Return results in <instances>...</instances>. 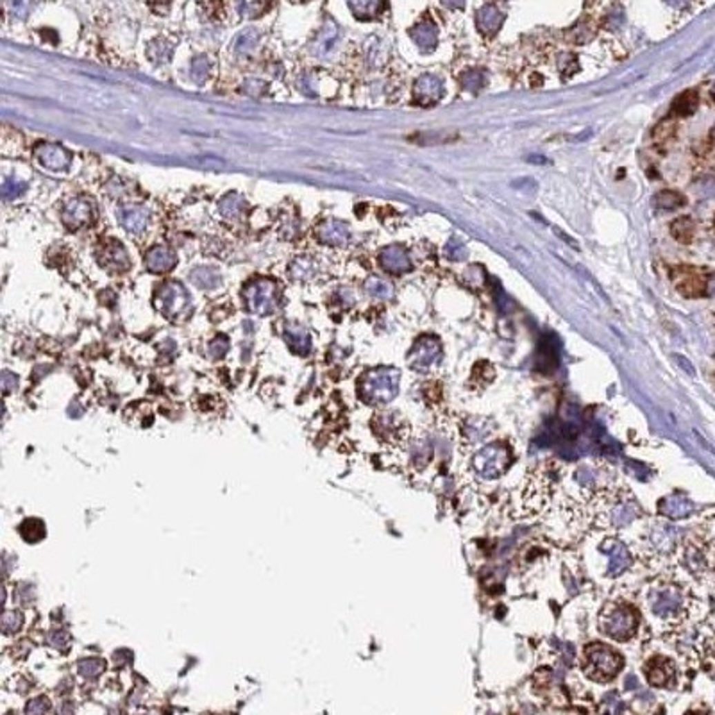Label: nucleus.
I'll list each match as a JSON object with an SVG mask.
<instances>
[{"mask_svg": "<svg viewBox=\"0 0 715 715\" xmlns=\"http://www.w3.org/2000/svg\"><path fill=\"white\" fill-rule=\"evenodd\" d=\"M257 41H259V35H257V31H254V29H247V31L242 32L238 38H236V43H235V52L236 54H251L254 50V47L257 45Z\"/></svg>", "mask_w": 715, "mask_h": 715, "instance_id": "nucleus-30", "label": "nucleus"}, {"mask_svg": "<svg viewBox=\"0 0 715 715\" xmlns=\"http://www.w3.org/2000/svg\"><path fill=\"white\" fill-rule=\"evenodd\" d=\"M672 277H674V286L678 288V292L683 293L685 297H698L707 292L708 280L694 268H676L672 272Z\"/></svg>", "mask_w": 715, "mask_h": 715, "instance_id": "nucleus-12", "label": "nucleus"}, {"mask_svg": "<svg viewBox=\"0 0 715 715\" xmlns=\"http://www.w3.org/2000/svg\"><path fill=\"white\" fill-rule=\"evenodd\" d=\"M23 617L18 611H6L4 617H2V629H4L6 635L9 633H17L18 629L22 628Z\"/></svg>", "mask_w": 715, "mask_h": 715, "instance_id": "nucleus-36", "label": "nucleus"}, {"mask_svg": "<svg viewBox=\"0 0 715 715\" xmlns=\"http://www.w3.org/2000/svg\"><path fill=\"white\" fill-rule=\"evenodd\" d=\"M672 235L680 242H690L694 235V224L689 217H681L672 222Z\"/></svg>", "mask_w": 715, "mask_h": 715, "instance_id": "nucleus-32", "label": "nucleus"}, {"mask_svg": "<svg viewBox=\"0 0 715 715\" xmlns=\"http://www.w3.org/2000/svg\"><path fill=\"white\" fill-rule=\"evenodd\" d=\"M707 292L712 293V295H715V275H712L710 280H708L707 283Z\"/></svg>", "mask_w": 715, "mask_h": 715, "instance_id": "nucleus-50", "label": "nucleus"}, {"mask_svg": "<svg viewBox=\"0 0 715 715\" xmlns=\"http://www.w3.org/2000/svg\"><path fill=\"white\" fill-rule=\"evenodd\" d=\"M683 202H685V199L680 195V193L662 192L658 195V206H660V208H662V210H665V211L676 210V208H680V206L683 204Z\"/></svg>", "mask_w": 715, "mask_h": 715, "instance_id": "nucleus-35", "label": "nucleus"}, {"mask_svg": "<svg viewBox=\"0 0 715 715\" xmlns=\"http://www.w3.org/2000/svg\"><path fill=\"white\" fill-rule=\"evenodd\" d=\"M36 157L38 161L50 172L66 170L72 163L70 153L56 144H39L36 147Z\"/></svg>", "mask_w": 715, "mask_h": 715, "instance_id": "nucleus-10", "label": "nucleus"}, {"mask_svg": "<svg viewBox=\"0 0 715 715\" xmlns=\"http://www.w3.org/2000/svg\"><path fill=\"white\" fill-rule=\"evenodd\" d=\"M68 642H70V635L65 629H56V631L48 635V644L52 645V647H57V649H65Z\"/></svg>", "mask_w": 715, "mask_h": 715, "instance_id": "nucleus-41", "label": "nucleus"}, {"mask_svg": "<svg viewBox=\"0 0 715 715\" xmlns=\"http://www.w3.org/2000/svg\"><path fill=\"white\" fill-rule=\"evenodd\" d=\"M211 72V63L206 56L195 57L192 63V79L195 83H204Z\"/></svg>", "mask_w": 715, "mask_h": 715, "instance_id": "nucleus-34", "label": "nucleus"}, {"mask_svg": "<svg viewBox=\"0 0 715 715\" xmlns=\"http://www.w3.org/2000/svg\"><path fill=\"white\" fill-rule=\"evenodd\" d=\"M436 26L433 22H420L411 29V38L422 50H429L436 45Z\"/></svg>", "mask_w": 715, "mask_h": 715, "instance_id": "nucleus-22", "label": "nucleus"}, {"mask_svg": "<svg viewBox=\"0 0 715 715\" xmlns=\"http://www.w3.org/2000/svg\"><path fill=\"white\" fill-rule=\"evenodd\" d=\"M11 11L17 18H23L29 13V0H13Z\"/></svg>", "mask_w": 715, "mask_h": 715, "instance_id": "nucleus-44", "label": "nucleus"}, {"mask_svg": "<svg viewBox=\"0 0 715 715\" xmlns=\"http://www.w3.org/2000/svg\"><path fill=\"white\" fill-rule=\"evenodd\" d=\"M644 672L647 683L656 689H667L676 681V665L665 656H653L647 660Z\"/></svg>", "mask_w": 715, "mask_h": 715, "instance_id": "nucleus-8", "label": "nucleus"}, {"mask_svg": "<svg viewBox=\"0 0 715 715\" xmlns=\"http://www.w3.org/2000/svg\"><path fill=\"white\" fill-rule=\"evenodd\" d=\"M68 413H70L72 417H81V415H83V408L74 401L70 404V408H68Z\"/></svg>", "mask_w": 715, "mask_h": 715, "instance_id": "nucleus-48", "label": "nucleus"}, {"mask_svg": "<svg viewBox=\"0 0 715 715\" xmlns=\"http://www.w3.org/2000/svg\"><path fill=\"white\" fill-rule=\"evenodd\" d=\"M445 254H447V257H451V259H465L467 249L458 238H451L449 244L445 245Z\"/></svg>", "mask_w": 715, "mask_h": 715, "instance_id": "nucleus-39", "label": "nucleus"}, {"mask_svg": "<svg viewBox=\"0 0 715 715\" xmlns=\"http://www.w3.org/2000/svg\"><path fill=\"white\" fill-rule=\"evenodd\" d=\"M698 108V93L696 92H685L683 95H680L672 104V111L674 115H680V117H685V115L694 113V109Z\"/></svg>", "mask_w": 715, "mask_h": 715, "instance_id": "nucleus-27", "label": "nucleus"}, {"mask_svg": "<svg viewBox=\"0 0 715 715\" xmlns=\"http://www.w3.org/2000/svg\"><path fill=\"white\" fill-rule=\"evenodd\" d=\"M399 380L401 375L395 369H375L366 372L360 383V395L366 402H390L399 392Z\"/></svg>", "mask_w": 715, "mask_h": 715, "instance_id": "nucleus-3", "label": "nucleus"}, {"mask_svg": "<svg viewBox=\"0 0 715 715\" xmlns=\"http://www.w3.org/2000/svg\"><path fill=\"white\" fill-rule=\"evenodd\" d=\"M0 384H2V392L4 393L13 392V390H17V386H18V378L13 374V372L4 371L2 372V380H0Z\"/></svg>", "mask_w": 715, "mask_h": 715, "instance_id": "nucleus-42", "label": "nucleus"}, {"mask_svg": "<svg viewBox=\"0 0 715 715\" xmlns=\"http://www.w3.org/2000/svg\"><path fill=\"white\" fill-rule=\"evenodd\" d=\"M380 263L384 271L390 272V274H404V272L411 268L408 253L402 249L401 245H390V247L381 251Z\"/></svg>", "mask_w": 715, "mask_h": 715, "instance_id": "nucleus-15", "label": "nucleus"}, {"mask_svg": "<svg viewBox=\"0 0 715 715\" xmlns=\"http://www.w3.org/2000/svg\"><path fill=\"white\" fill-rule=\"evenodd\" d=\"M106 669L104 660L101 658H86L79 663V672L81 676L86 678V680H93V678L101 676Z\"/></svg>", "mask_w": 715, "mask_h": 715, "instance_id": "nucleus-31", "label": "nucleus"}, {"mask_svg": "<svg viewBox=\"0 0 715 715\" xmlns=\"http://www.w3.org/2000/svg\"><path fill=\"white\" fill-rule=\"evenodd\" d=\"M351 11L360 20H371L383 8V0H347Z\"/></svg>", "mask_w": 715, "mask_h": 715, "instance_id": "nucleus-24", "label": "nucleus"}, {"mask_svg": "<svg viewBox=\"0 0 715 715\" xmlns=\"http://www.w3.org/2000/svg\"><path fill=\"white\" fill-rule=\"evenodd\" d=\"M338 36H340V31H338V27L335 26V22H326V26H324L322 31L317 35V38H315L313 41V54L317 57H326L327 54L333 52V48H335L336 41H338Z\"/></svg>", "mask_w": 715, "mask_h": 715, "instance_id": "nucleus-20", "label": "nucleus"}, {"mask_svg": "<svg viewBox=\"0 0 715 715\" xmlns=\"http://www.w3.org/2000/svg\"><path fill=\"white\" fill-rule=\"evenodd\" d=\"M284 340H286L288 347H290V349H292L295 354L306 356V354L311 351L310 333L306 331L304 327H301V326L284 327Z\"/></svg>", "mask_w": 715, "mask_h": 715, "instance_id": "nucleus-21", "label": "nucleus"}, {"mask_svg": "<svg viewBox=\"0 0 715 715\" xmlns=\"http://www.w3.org/2000/svg\"><path fill=\"white\" fill-rule=\"evenodd\" d=\"M714 93H715V84H714Z\"/></svg>", "mask_w": 715, "mask_h": 715, "instance_id": "nucleus-51", "label": "nucleus"}, {"mask_svg": "<svg viewBox=\"0 0 715 715\" xmlns=\"http://www.w3.org/2000/svg\"><path fill=\"white\" fill-rule=\"evenodd\" d=\"M245 308L254 315L266 317L274 313L280 306L277 284L271 280H254L245 284L242 290Z\"/></svg>", "mask_w": 715, "mask_h": 715, "instance_id": "nucleus-6", "label": "nucleus"}, {"mask_svg": "<svg viewBox=\"0 0 715 715\" xmlns=\"http://www.w3.org/2000/svg\"><path fill=\"white\" fill-rule=\"evenodd\" d=\"M365 290L369 295L378 297V299H390L393 295V286L389 281L380 280V277H371L365 283Z\"/></svg>", "mask_w": 715, "mask_h": 715, "instance_id": "nucleus-28", "label": "nucleus"}, {"mask_svg": "<svg viewBox=\"0 0 715 715\" xmlns=\"http://www.w3.org/2000/svg\"><path fill=\"white\" fill-rule=\"evenodd\" d=\"M442 347L433 336H422L410 353V365L415 371H428L440 362Z\"/></svg>", "mask_w": 715, "mask_h": 715, "instance_id": "nucleus-9", "label": "nucleus"}, {"mask_svg": "<svg viewBox=\"0 0 715 715\" xmlns=\"http://www.w3.org/2000/svg\"><path fill=\"white\" fill-rule=\"evenodd\" d=\"M511 463L510 449L502 444H493L481 449L474 456V467L483 478H498Z\"/></svg>", "mask_w": 715, "mask_h": 715, "instance_id": "nucleus-7", "label": "nucleus"}, {"mask_svg": "<svg viewBox=\"0 0 715 715\" xmlns=\"http://www.w3.org/2000/svg\"><path fill=\"white\" fill-rule=\"evenodd\" d=\"M26 188L27 184L22 183V181H18V179H6L4 184H2V195H4L6 199H13V197L22 195V193L26 192Z\"/></svg>", "mask_w": 715, "mask_h": 715, "instance_id": "nucleus-38", "label": "nucleus"}, {"mask_svg": "<svg viewBox=\"0 0 715 715\" xmlns=\"http://www.w3.org/2000/svg\"><path fill=\"white\" fill-rule=\"evenodd\" d=\"M502 22H505V14H502L496 6H483V8L478 9V13H476L478 29L487 36L496 35V32L501 29Z\"/></svg>", "mask_w": 715, "mask_h": 715, "instance_id": "nucleus-19", "label": "nucleus"}, {"mask_svg": "<svg viewBox=\"0 0 715 715\" xmlns=\"http://www.w3.org/2000/svg\"><path fill=\"white\" fill-rule=\"evenodd\" d=\"M599 628L614 640L628 642L638 628L637 610L626 601L608 603L599 615Z\"/></svg>", "mask_w": 715, "mask_h": 715, "instance_id": "nucleus-1", "label": "nucleus"}, {"mask_svg": "<svg viewBox=\"0 0 715 715\" xmlns=\"http://www.w3.org/2000/svg\"><path fill=\"white\" fill-rule=\"evenodd\" d=\"M669 6H672V8H676V9H683L687 8V6L690 4V0H665Z\"/></svg>", "mask_w": 715, "mask_h": 715, "instance_id": "nucleus-47", "label": "nucleus"}, {"mask_svg": "<svg viewBox=\"0 0 715 715\" xmlns=\"http://www.w3.org/2000/svg\"><path fill=\"white\" fill-rule=\"evenodd\" d=\"M271 6V0H236L238 14L244 18H257Z\"/></svg>", "mask_w": 715, "mask_h": 715, "instance_id": "nucleus-25", "label": "nucleus"}, {"mask_svg": "<svg viewBox=\"0 0 715 715\" xmlns=\"http://www.w3.org/2000/svg\"><path fill=\"white\" fill-rule=\"evenodd\" d=\"M190 280H192L195 286L211 290V288L218 286V283H220V272L215 266H199V268H195L190 274Z\"/></svg>", "mask_w": 715, "mask_h": 715, "instance_id": "nucleus-23", "label": "nucleus"}, {"mask_svg": "<svg viewBox=\"0 0 715 715\" xmlns=\"http://www.w3.org/2000/svg\"><path fill=\"white\" fill-rule=\"evenodd\" d=\"M469 75H471V79L467 81V79H463V86L467 88V90H478V88L483 84V81L480 79V72H469Z\"/></svg>", "mask_w": 715, "mask_h": 715, "instance_id": "nucleus-45", "label": "nucleus"}, {"mask_svg": "<svg viewBox=\"0 0 715 715\" xmlns=\"http://www.w3.org/2000/svg\"><path fill=\"white\" fill-rule=\"evenodd\" d=\"M442 2H444V4L447 6V8H453V9L462 8V6L465 4V0H442Z\"/></svg>", "mask_w": 715, "mask_h": 715, "instance_id": "nucleus-49", "label": "nucleus"}, {"mask_svg": "<svg viewBox=\"0 0 715 715\" xmlns=\"http://www.w3.org/2000/svg\"><path fill=\"white\" fill-rule=\"evenodd\" d=\"M92 204L86 199H72V201L66 202L61 213L63 224L72 231H77L81 227L88 226L92 222Z\"/></svg>", "mask_w": 715, "mask_h": 715, "instance_id": "nucleus-11", "label": "nucleus"}, {"mask_svg": "<svg viewBox=\"0 0 715 715\" xmlns=\"http://www.w3.org/2000/svg\"><path fill=\"white\" fill-rule=\"evenodd\" d=\"M154 304L170 320H183L192 313V299L186 288L177 281H165L157 288Z\"/></svg>", "mask_w": 715, "mask_h": 715, "instance_id": "nucleus-4", "label": "nucleus"}, {"mask_svg": "<svg viewBox=\"0 0 715 715\" xmlns=\"http://www.w3.org/2000/svg\"><path fill=\"white\" fill-rule=\"evenodd\" d=\"M175 254L174 251L165 247V245H157V247H153L148 251L147 256H145V265L150 272H156V274H163V272H168L170 268H174L175 265Z\"/></svg>", "mask_w": 715, "mask_h": 715, "instance_id": "nucleus-18", "label": "nucleus"}, {"mask_svg": "<svg viewBox=\"0 0 715 715\" xmlns=\"http://www.w3.org/2000/svg\"><path fill=\"white\" fill-rule=\"evenodd\" d=\"M311 272H313V265H311L308 259H297L292 265V268H290V274H292L293 280L297 281L308 280L311 275Z\"/></svg>", "mask_w": 715, "mask_h": 715, "instance_id": "nucleus-37", "label": "nucleus"}, {"mask_svg": "<svg viewBox=\"0 0 715 715\" xmlns=\"http://www.w3.org/2000/svg\"><path fill=\"white\" fill-rule=\"evenodd\" d=\"M170 45L165 43L163 39H156V41H153V43L148 45V57H150L154 63L168 61V59H170Z\"/></svg>", "mask_w": 715, "mask_h": 715, "instance_id": "nucleus-33", "label": "nucleus"}, {"mask_svg": "<svg viewBox=\"0 0 715 715\" xmlns=\"http://www.w3.org/2000/svg\"><path fill=\"white\" fill-rule=\"evenodd\" d=\"M245 208V201L242 199L238 193H229L218 202V210L226 218H235L242 213V210Z\"/></svg>", "mask_w": 715, "mask_h": 715, "instance_id": "nucleus-26", "label": "nucleus"}, {"mask_svg": "<svg viewBox=\"0 0 715 715\" xmlns=\"http://www.w3.org/2000/svg\"><path fill=\"white\" fill-rule=\"evenodd\" d=\"M48 708H50V705H48L47 698H36L27 705L26 712L27 714H41V712H47Z\"/></svg>", "mask_w": 715, "mask_h": 715, "instance_id": "nucleus-43", "label": "nucleus"}, {"mask_svg": "<svg viewBox=\"0 0 715 715\" xmlns=\"http://www.w3.org/2000/svg\"><path fill=\"white\" fill-rule=\"evenodd\" d=\"M301 2H304V0H301Z\"/></svg>", "mask_w": 715, "mask_h": 715, "instance_id": "nucleus-52", "label": "nucleus"}, {"mask_svg": "<svg viewBox=\"0 0 715 715\" xmlns=\"http://www.w3.org/2000/svg\"><path fill=\"white\" fill-rule=\"evenodd\" d=\"M20 535L26 542H38L45 536V524L38 519H29L20 526Z\"/></svg>", "mask_w": 715, "mask_h": 715, "instance_id": "nucleus-29", "label": "nucleus"}, {"mask_svg": "<svg viewBox=\"0 0 715 715\" xmlns=\"http://www.w3.org/2000/svg\"><path fill=\"white\" fill-rule=\"evenodd\" d=\"M444 86H442L440 79L433 77V75H422L415 84V101L420 106H431L435 104L442 97Z\"/></svg>", "mask_w": 715, "mask_h": 715, "instance_id": "nucleus-16", "label": "nucleus"}, {"mask_svg": "<svg viewBox=\"0 0 715 715\" xmlns=\"http://www.w3.org/2000/svg\"><path fill=\"white\" fill-rule=\"evenodd\" d=\"M315 235L326 245H344L349 240V227L338 220H326L317 227Z\"/></svg>", "mask_w": 715, "mask_h": 715, "instance_id": "nucleus-17", "label": "nucleus"}, {"mask_svg": "<svg viewBox=\"0 0 715 715\" xmlns=\"http://www.w3.org/2000/svg\"><path fill=\"white\" fill-rule=\"evenodd\" d=\"M647 607L654 617L662 620H681L685 615L683 590L676 585H663L651 590L647 598Z\"/></svg>", "mask_w": 715, "mask_h": 715, "instance_id": "nucleus-5", "label": "nucleus"}, {"mask_svg": "<svg viewBox=\"0 0 715 715\" xmlns=\"http://www.w3.org/2000/svg\"><path fill=\"white\" fill-rule=\"evenodd\" d=\"M29 592H32L31 585H22V587H20V592H18V599H20V603H23V605H27V603H32V599H35V594L29 596Z\"/></svg>", "mask_w": 715, "mask_h": 715, "instance_id": "nucleus-46", "label": "nucleus"}, {"mask_svg": "<svg viewBox=\"0 0 715 715\" xmlns=\"http://www.w3.org/2000/svg\"><path fill=\"white\" fill-rule=\"evenodd\" d=\"M210 356L211 358H222L226 356V353L229 351V338L224 335L217 336L213 342L210 344Z\"/></svg>", "mask_w": 715, "mask_h": 715, "instance_id": "nucleus-40", "label": "nucleus"}, {"mask_svg": "<svg viewBox=\"0 0 715 715\" xmlns=\"http://www.w3.org/2000/svg\"><path fill=\"white\" fill-rule=\"evenodd\" d=\"M623 656L610 645L594 642L585 647L583 669L585 674L592 681H598V683L611 681L623 669Z\"/></svg>", "mask_w": 715, "mask_h": 715, "instance_id": "nucleus-2", "label": "nucleus"}, {"mask_svg": "<svg viewBox=\"0 0 715 715\" xmlns=\"http://www.w3.org/2000/svg\"><path fill=\"white\" fill-rule=\"evenodd\" d=\"M118 218H120V222H122L126 231L138 235V233H141L145 227H147L148 220H150V213H148V210L144 208V206L126 204L120 206Z\"/></svg>", "mask_w": 715, "mask_h": 715, "instance_id": "nucleus-14", "label": "nucleus"}, {"mask_svg": "<svg viewBox=\"0 0 715 715\" xmlns=\"http://www.w3.org/2000/svg\"><path fill=\"white\" fill-rule=\"evenodd\" d=\"M99 262L109 271H126L127 266H129V257H127L126 249L117 240H108L101 245Z\"/></svg>", "mask_w": 715, "mask_h": 715, "instance_id": "nucleus-13", "label": "nucleus"}]
</instances>
